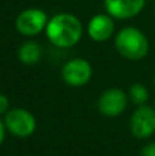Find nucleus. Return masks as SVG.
I'll use <instances>...</instances> for the list:
<instances>
[{
  "label": "nucleus",
  "instance_id": "1",
  "mask_svg": "<svg viewBox=\"0 0 155 156\" xmlns=\"http://www.w3.org/2000/svg\"><path fill=\"white\" fill-rule=\"evenodd\" d=\"M47 38L58 48H71L82 36V23L76 15L60 12L48 19L45 27Z\"/></svg>",
  "mask_w": 155,
  "mask_h": 156
},
{
  "label": "nucleus",
  "instance_id": "2",
  "mask_svg": "<svg viewBox=\"0 0 155 156\" xmlns=\"http://www.w3.org/2000/svg\"><path fill=\"white\" fill-rule=\"evenodd\" d=\"M115 48L126 59L140 60L148 54L150 44L146 34L140 29L126 26L115 36Z\"/></svg>",
  "mask_w": 155,
  "mask_h": 156
},
{
  "label": "nucleus",
  "instance_id": "3",
  "mask_svg": "<svg viewBox=\"0 0 155 156\" xmlns=\"http://www.w3.org/2000/svg\"><path fill=\"white\" fill-rule=\"evenodd\" d=\"M48 16L41 8H26L21 11L15 19V27L22 36H37L45 30Z\"/></svg>",
  "mask_w": 155,
  "mask_h": 156
},
{
  "label": "nucleus",
  "instance_id": "4",
  "mask_svg": "<svg viewBox=\"0 0 155 156\" xmlns=\"http://www.w3.org/2000/svg\"><path fill=\"white\" fill-rule=\"evenodd\" d=\"M4 125L8 132L16 137H29L36 130V119L33 114L23 108H14L5 114Z\"/></svg>",
  "mask_w": 155,
  "mask_h": 156
},
{
  "label": "nucleus",
  "instance_id": "5",
  "mask_svg": "<svg viewBox=\"0 0 155 156\" xmlns=\"http://www.w3.org/2000/svg\"><path fill=\"white\" fill-rule=\"evenodd\" d=\"M128 104V97L124 90L118 88L107 89L98 100V108L104 116L114 118L122 114Z\"/></svg>",
  "mask_w": 155,
  "mask_h": 156
},
{
  "label": "nucleus",
  "instance_id": "6",
  "mask_svg": "<svg viewBox=\"0 0 155 156\" xmlns=\"http://www.w3.org/2000/svg\"><path fill=\"white\" fill-rule=\"evenodd\" d=\"M62 78L67 85L82 86L89 82V80L92 78V67L89 62H87L85 59L81 58L71 59L63 66Z\"/></svg>",
  "mask_w": 155,
  "mask_h": 156
},
{
  "label": "nucleus",
  "instance_id": "7",
  "mask_svg": "<svg viewBox=\"0 0 155 156\" xmlns=\"http://www.w3.org/2000/svg\"><path fill=\"white\" fill-rule=\"evenodd\" d=\"M131 130L135 137L147 138L155 132V111L148 105H140L131 119Z\"/></svg>",
  "mask_w": 155,
  "mask_h": 156
},
{
  "label": "nucleus",
  "instance_id": "8",
  "mask_svg": "<svg viewBox=\"0 0 155 156\" xmlns=\"http://www.w3.org/2000/svg\"><path fill=\"white\" fill-rule=\"evenodd\" d=\"M146 0H104L107 14L114 19H131L142 12Z\"/></svg>",
  "mask_w": 155,
  "mask_h": 156
},
{
  "label": "nucleus",
  "instance_id": "9",
  "mask_svg": "<svg viewBox=\"0 0 155 156\" xmlns=\"http://www.w3.org/2000/svg\"><path fill=\"white\" fill-rule=\"evenodd\" d=\"M115 29L114 18L109 14H96L88 22V34L93 41L103 43L113 36Z\"/></svg>",
  "mask_w": 155,
  "mask_h": 156
},
{
  "label": "nucleus",
  "instance_id": "10",
  "mask_svg": "<svg viewBox=\"0 0 155 156\" xmlns=\"http://www.w3.org/2000/svg\"><path fill=\"white\" fill-rule=\"evenodd\" d=\"M41 55H43V49L40 44H37L36 41H26L18 49V59L27 66L36 65L41 59Z\"/></svg>",
  "mask_w": 155,
  "mask_h": 156
},
{
  "label": "nucleus",
  "instance_id": "11",
  "mask_svg": "<svg viewBox=\"0 0 155 156\" xmlns=\"http://www.w3.org/2000/svg\"><path fill=\"white\" fill-rule=\"evenodd\" d=\"M129 94L132 101L137 105H144V103H147L148 100V90L142 83H133L129 89Z\"/></svg>",
  "mask_w": 155,
  "mask_h": 156
},
{
  "label": "nucleus",
  "instance_id": "12",
  "mask_svg": "<svg viewBox=\"0 0 155 156\" xmlns=\"http://www.w3.org/2000/svg\"><path fill=\"white\" fill-rule=\"evenodd\" d=\"M142 156H155V141L148 143L142 149Z\"/></svg>",
  "mask_w": 155,
  "mask_h": 156
},
{
  "label": "nucleus",
  "instance_id": "13",
  "mask_svg": "<svg viewBox=\"0 0 155 156\" xmlns=\"http://www.w3.org/2000/svg\"><path fill=\"white\" fill-rule=\"evenodd\" d=\"M8 105H10V101H8L7 96L0 93V115L8 112Z\"/></svg>",
  "mask_w": 155,
  "mask_h": 156
},
{
  "label": "nucleus",
  "instance_id": "14",
  "mask_svg": "<svg viewBox=\"0 0 155 156\" xmlns=\"http://www.w3.org/2000/svg\"><path fill=\"white\" fill-rule=\"evenodd\" d=\"M4 127H5V125H3V122L0 121V145H2V143L4 141V136H5Z\"/></svg>",
  "mask_w": 155,
  "mask_h": 156
}]
</instances>
